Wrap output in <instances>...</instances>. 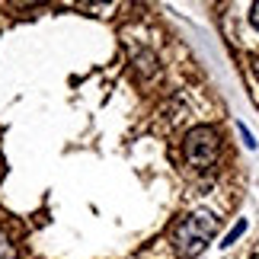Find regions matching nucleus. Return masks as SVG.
<instances>
[{
	"label": "nucleus",
	"instance_id": "obj_1",
	"mask_svg": "<svg viewBox=\"0 0 259 259\" xmlns=\"http://www.w3.org/2000/svg\"><path fill=\"white\" fill-rule=\"evenodd\" d=\"M218 234V218L211 211H192L173 227V246L183 256H198Z\"/></svg>",
	"mask_w": 259,
	"mask_h": 259
},
{
	"label": "nucleus",
	"instance_id": "obj_2",
	"mask_svg": "<svg viewBox=\"0 0 259 259\" xmlns=\"http://www.w3.org/2000/svg\"><path fill=\"white\" fill-rule=\"evenodd\" d=\"M183 154H186V163L192 170H198V173L211 170L218 163V154H221V135H218V128H211V125L189 128V135L183 141Z\"/></svg>",
	"mask_w": 259,
	"mask_h": 259
},
{
	"label": "nucleus",
	"instance_id": "obj_3",
	"mask_svg": "<svg viewBox=\"0 0 259 259\" xmlns=\"http://www.w3.org/2000/svg\"><path fill=\"white\" fill-rule=\"evenodd\" d=\"M243 231H246V218H240V221H237V224L231 227V231H227V237L221 240V246H234V243L243 237Z\"/></svg>",
	"mask_w": 259,
	"mask_h": 259
},
{
	"label": "nucleus",
	"instance_id": "obj_4",
	"mask_svg": "<svg viewBox=\"0 0 259 259\" xmlns=\"http://www.w3.org/2000/svg\"><path fill=\"white\" fill-rule=\"evenodd\" d=\"M0 259H16V246L10 243L7 234H0Z\"/></svg>",
	"mask_w": 259,
	"mask_h": 259
},
{
	"label": "nucleus",
	"instance_id": "obj_5",
	"mask_svg": "<svg viewBox=\"0 0 259 259\" xmlns=\"http://www.w3.org/2000/svg\"><path fill=\"white\" fill-rule=\"evenodd\" d=\"M237 128H240V135H243V144L250 147V151H256V138L250 135V128H246V125H237Z\"/></svg>",
	"mask_w": 259,
	"mask_h": 259
},
{
	"label": "nucleus",
	"instance_id": "obj_6",
	"mask_svg": "<svg viewBox=\"0 0 259 259\" xmlns=\"http://www.w3.org/2000/svg\"><path fill=\"white\" fill-rule=\"evenodd\" d=\"M250 23L259 29V4H253V7H250Z\"/></svg>",
	"mask_w": 259,
	"mask_h": 259
},
{
	"label": "nucleus",
	"instance_id": "obj_7",
	"mask_svg": "<svg viewBox=\"0 0 259 259\" xmlns=\"http://www.w3.org/2000/svg\"><path fill=\"white\" fill-rule=\"evenodd\" d=\"M253 74H256V80H259V58L253 61Z\"/></svg>",
	"mask_w": 259,
	"mask_h": 259
}]
</instances>
